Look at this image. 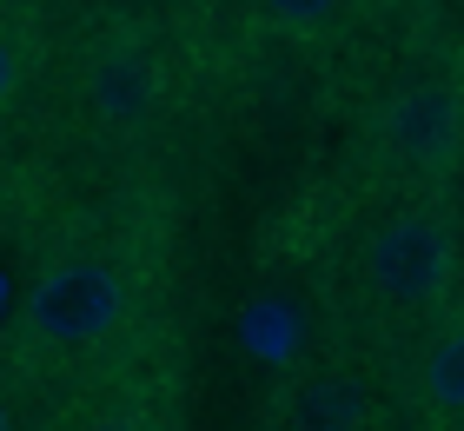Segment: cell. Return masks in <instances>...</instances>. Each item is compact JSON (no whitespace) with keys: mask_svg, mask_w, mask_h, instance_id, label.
I'll return each instance as SVG.
<instances>
[{"mask_svg":"<svg viewBox=\"0 0 464 431\" xmlns=\"http://www.w3.org/2000/svg\"><path fill=\"white\" fill-rule=\"evenodd\" d=\"M252 431H385V378L372 358L325 338L266 378Z\"/></svg>","mask_w":464,"mask_h":431,"instance_id":"5","label":"cell"},{"mask_svg":"<svg viewBox=\"0 0 464 431\" xmlns=\"http://www.w3.org/2000/svg\"><path fill=\"white\" fill-rule=\"evenodd\" d=\"M464 292V192H365L325 246V338L385 365Z\"/></svg>","mask_w":464,"mask_h":431,"instance_id":"2","label":"cell"},{"mask_svg":"<svg viewBox=\"0 0 464 431\" xmlns=\"http://www.w3.org/2000/svg\"><path fill=\"white\" fill-rule=\"evenodd\" d=\"M345 200L365 192H464V34H418L352 106Z\"/></svg>","mask_w":464,"mask_h":431,"instance_id":"4","label":"cell"},{"mask_svg":"<svg viewBox=\"0 0 464 431\" xmlns=\"http://www.w3.org/2000/svg\"><path fill=\"white\" fill-rule=\"evenodd\" d=\"M166 332V246L140 220L80 212L34 252L20 279L0 358L20 365L40 392H80L153 358Z\"/></svg>","mask_w":464,"mask_h":431,"instance_id":"1","label":"cell"},{"mask_svg":"<svg viewBox=\"0 0 464 431\" xmlns=\"http://www.w3.org/2000/svg\"><path fill=\"white\" fill-rule=\"evenodd\" d=\"M47 431H186V372L179 352L160 345L153 358L126 365V372L80 385L53 398Z\"/></svg>","mask_w":464,"mask_h":431,"instance_id":"7","label":"cell"},{"mask_svg":"<svg viewBox=\"0 0 464 431\" xmlns=\"http://www.w3.org/2000/svg\"><path fill=\"white\" fill-rule=\"evenodd\" d=\"M53 425V392L20 372V365L0 358V431H47Z\"/></svg>","mask_w":464,"mask_h":431,"instance_id":"10","label":"cell"},{"mask_svg":"<svg viewBox=\"0 0 464 431\" xmlns=\"http://www.w3.org/2000/svg\"><path fill=\"white\" fill-rule=\"evenodd\" d=\"M40 113L73 166H140L186 113V54L153 14L93 0L73 20H53Z\"/></svg>","mask_w":464,"mask_h":431,"instance_id":"3","label":"cell"},{"mask_svg":"<svg viewBox=\"0 0 464 431\" xmlns=\"http://www.w3.org/2000/svg\"><path fill=\"white\" fill-rule=\"evenodd\" d=\"M53 67V7L47 0H0V140L40 106Z\"/></svg>","mask_w":464,"mask_h":431,"instance_id":"8","label":"cell"},{"mask_svg":"<svg viewBox=\"0 0 464 431\" xmlns=\"http://www.w3.org/2000/svg\"><path fill=\"white\" fill-rule=\"evenodd\" d=\"M246 27L272 47H332L365 20L372 0H239Z\"/></svg>","mask_w":464,"mask_h":431,"instance_id":"9","label":"cell"},{"mask_svg":"<svg viewBox=\"0 0 464 431\" xmlns=\"http://www.w3.org/2000/svg\"><path fill=\"white\" fill-rule=\"evenodd\" d=\"M378 378L385 431H464V292L398 345Z\"/></svg>","mask_w":464,"mask_h":431,"instance_id":"6","label":"cell"}]
</instances>
